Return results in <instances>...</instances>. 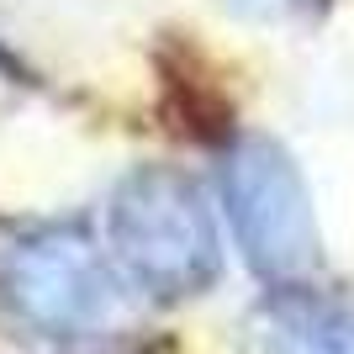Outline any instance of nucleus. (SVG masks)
<instances>
[{
	"instance_id": "obj_1",
	"label": "nucleus",
	"mask_w": 354,
	"mask_h": 354,
	"mask_svg": "<svg viewBox=\"0 0 354 354\" xmlns=\"http://www.w3.org/2000/svg\"><path fill=\"white\" fill-rule=\"evenodd\" d=\"M275 354H354V317L344 312H301L281 328Z\"/></svg>"
}]
</instances>
